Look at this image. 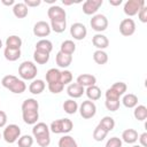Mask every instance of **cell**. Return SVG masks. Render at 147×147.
Segmentation results:
<instances>
[{"instance_id": "6da1fadb", "label": "cell", "mask_w": 147, "mask_h": 147, "mask_svg": "<svg viewBox=\"0 0 147 147\" xmlns=\"http://www.w3.org/2000/svg\"><path fill=\"white\" fill-rule=\"evenodd\" d=\"M49 126L44 122H38L32 127V136L40 147H47L51 144Z\"/></svg>"}, {"instance_id": "7a4b0ae2", "label": "cell", "mask_w": 147, "mask_h": 147, "mask_svg": "<svg viewBox=\"0 0 147 147\" xmlns=\"http://www.w3.org/2000/svg\"><path fill=\"white\" fill-rule=\"evenodd\" d=\"M38 74L37 65L31 61H24L18 67V76L22 80H33Z\"/></svg>"}, {"instance_id": "3957f363", "label": "cell", "mask_w": 147, "mask_h": 147, "mask_svg": "<svg viewBox=\"0 0 147 147\" xmlns=\"http://www.w3.org/2000/svg\"><path fill=\"white\" fill-rule=\"evenodd\" d=\"M74 129V123L69 118H60L55 119L49 125V131L55 133V134H61V133H69Z\"/></svg>"}, {"instance_id": "277c9868", "label": "cell", "mask_w": 147, "mask_h": 147, "mask_svg": "<svg viewBox=\"0 0 147 147\" xmlns=\"http://www.w3.org/2000/svg\"><path fill=\"white\" fill-rule=\"evenodd\" d=\"M21 137V127L16 124H9L6 125L2 132V138L8 144H14Z\"/></svg>"}, {"instance_id": "5b68a950", "label": "cell", "mask_w": 147, "mask_h": 147, "mask_svg": "<svg viewBox=\"0 0 147 147\" xmlns=\"http://www.w3.org/2000/svg\"><path fill=\"white\" fill-rule=\"evenodd\" d=\"M146 5L145 0H127L125 3H124V7H123V11L126 16L129 17H132L134 15L138 14V11Z\"/></svg>"}, {"instance_id": "8992f818", "label": "cell", "mask_w": 147, "mask_h": 147, "mask_svg": "<svg viewBox=\"0 0 147 147\" xmlns=\"http://www.w3.org/2000/svg\"><path fill=\"white\" fill-rule=\"evenodd\" d=\"M78 111H79L80 116L84 119H90V118H92V117L95 116V114H96V106H95V103L93 101L85 100L79 106Z\"/></svg>"}, {"instance_id": "52a82bcc", "label": "cell", "mask_w": 147, "mask_h": 147, "mask_svg": "<svg viewBox=\"0 0 147 147\" xmlns=\"http://www.w3.org/2000/svg\"><path fill=\"white\" fill-rule=\"evenodd\" d=\"M90 25L94 31H96L98 33H101L108 28V18L103 14H95L92 16L90 21Z\"/></svg>"}, {"instance_id": "ba28073f", "label": "cell", "mask_w": 147, "mask_h": 147, "mask_svg": "<svg viewBox=\"0 0 147 147\" xmlns=\"http://www.w3.org/2000/svg\"><path fill=\"white\" fill-rule=\"evenodd\" d=\"M47 16L51 20V22H57V21H65L67 20L65 10L57 5H52L47 9Z\"/></svg>"}, {"instance_id": "9c48e42d", "label": "cell", "mask_w": 147, "mask_h": 147, "mask_svg": "<svg viewBox=\"0 0 147 147\" xmlns=\"http://www.w3.org/2000/svg\"><path fill=\"white\" fill-rule=\"evenodd\" d=\"M119 32L124 37H130L136 32V22L132 18H124L119 23Z\"/></svg>"}, {"instance_id": "30bf717a", "label": "cell", "mask_w": 147, "mask_h": 147, "mask_svg": "<svg viewBox=\"0 0 147 147\" xmlns=\"http://www.w3.org/2000/svg\"><path fill=\"white\" fill-rule=\"evenodd\" d=\"M70 34L75 40H83L87 34V29L83 23L76 22L70 26Z\"/></svg>"}, {"instance_id": "8fae6325", "label": "cell", "mask_w": 147, "mask_h": 147, "mask_svg": "<svg viewBox=\"0 0 147 147\" xmlns=\"http://www.w3.org/2000/svg\"><path fill=\"white\" fill-rule=\"evenodd\" d=\"M32 31H33V34L36 37H39V38L44 39V37L49 36L52 30H51V25L46 21H39L33 25V30Z\"/></svg>"}, {"instance_id": "7c38bea8", "label": "cell", "mask_w": 147, "mask_h": 147, "mask_svg": "<svg viewBox=\"0 0 147 147\" xmlns=\"http://www.w3.org/2000/svg\"><path fill=\"white\" fill-rule=\"evenodd\" d=\"M102 3V0H86L83 3V13L85 15H95Z\"/></svg>"}, {"instance_id": "4fadbf2b", "label": "cell", "mask_w": 147, "mask_h": 147, "mask_svg": "<svg viewBox=\"0 0 147 147\" xmlns=\"http://www.w3.org/2000/svg\"><path fill=\"white\" fill-rule=\"evenodd\" d=\"M84 93H85V88L77 83H70L67 87V94L74 100L80 98Z\"/></svg>"}, {"instance_id": "5bb4252c", "label": "cell", "mask_w": 147, "mask_h": 147, "mask_svg": "<svg viewBox=\"0 0 147 147\" xmlns=\"http://www.w3.org/2000/svg\"><path fill=\"white\" fill-rule=\"evenodd\" d=\"M76 83L79 84L80 86H83V87L85 88V87L95 85V83H96V77L93 76V75H91V74H82V75H79V76L77 77Z\"/></svg>"}, {"instance_id": "9a60e30c", "label": "cell", "mask_w": 147, "mask_h": 147, "mask_svg": "<svg viewBox=\"0 0 147 147\" xmlns=\"http://www.w3.org/2000/svg\"><path fill=\"white\" fill-rule=\"evenodd\" d=\"M92 44H93V46L96 47L98 49L103 51V49H106V48L109 46V40H108V38H107L105 34H102V33H96V34H94L93 38H92Z\"/></svg>"}, {"instance_id": "2e32d148", "label": "cell", "mask_w": 147, "mask_h": 147, "mask_svg": "<svg viewBox=\"0 0 147 147\" xmlns=\"http://www.w3.org/2000/svg\"><path fill=\"white\" fill-rule=\"evenodd\" d=\"M22 118L25 124L34 125L36 123H38L39 111L38 110H24V111H22Z\"/></svg>"}, {"instance_id": "e0dca14e", "label": "cell", "mask_w": 147, "mask_h": 147, "mask_svg": "<svg viewBox=\"0 0 147 147\" xmlns=\"http://www.w3.org/2000/svg\"><path fill=\"white\" fill-rule=\"evenodd\" d=\"M55 62H56L57 67L67 69L72 62V55H67V54H63L61 52H57L56 56H55Z\"/></svg>"}, {"instance_id": "ac0fdd59", "label": "cell", "mask_w": 147, "mask_h": 147, "mask_svg": "<svg viewBox=\"0 0 147 147\" xmlns=\"http://www.w3.org/2000/svg\"><path fill=\"white\" fill-rule=\"evenodd\" d=\"M13 14L17 18H25L29 14V8L24 2H15L13 6Z\"/></svg>"}, {"instance_id": "d6986e66", "label": "cell", "mask_w": 147, "mask_h": 147, "mask_svg": "<svg viewBox=\"0 0 147 147\" xmlns=\"http://www.w3.org/2000/svg\"><path fill=\"white\" fill-rule=\"evenodd\" d=\"M45 87H46V84L42 79H33L29 85V92L31 94L38 95V94L44 92Z\"/></svg>"}, {"instance_id": "ffe728a7", "label": "cell", "mask_w": 147, "mask_h": 147, "mask_svg": "<svg viewBox=\"0 0 147 147\" xmlns=\"http://www.w3.org/2000/svg\"><path fill=\"white\" fill-rule=\"evenodd\" d=\"M138 132L134 129H126L122 132V140L126 144H134L138 140Z\"/></svg>"}, {"instance_id": "44dd1931", "label": "cell", "mask_w": 147, "mask_h": 147, "mask_svg": "<svg viewBox=\"0 0 147 147\" xmlns=\"http://www.w3.org/2000/svg\"><path fill=\"white\" fill-rule=\"evenodd\" d=\"M46 82L47 84L61 82V71L57 68H51L46 72Z\"/></svg>"}, {"instance_id": "7402d4cb", "label": "cell", "mask_w": 147, "mask_h": 147, "mask_svg": "<svg viewBox=\"0 0 147 147\" xmlns=\"http://www.w3.org/2000/svg\"><path fill=\"white\" fill-rule=\"evenodd\" d=\"M85 94H86V96L88 98V100H91V101H96V100H99L100 98H101V90H100V87L99 86H96V85H93V86H88V87H86V90H85Z\"/></svg>"}, {"instance_id": "603a6c76", "label": "cell", "mask_w": 147, "mask_h": 147, "mask_svg": "<svg viewBox=\"0 0 147 147\" xmlns=\"http://www.w3.org/2000/svg\"><path fill=\"white\" fill-rule=\"evenodd\" d=\"M36 51L51 54V52L53 51V44L48 39H40L39 41L36 42Z\"/></svg>"}, {"instance_id": "cb8c5ba5", "label": "cell", "mask_w": 147, "mask_h": 147, "mask_svg": "<svg viewBox=\"0 0 147 147\" xmlns=\"http://www.w3.org/2000/svg\"><path fill=\"white\" fill-rule=\"evenodd\" d=\"M8 90H9L11 93H14V94H22V93L26 90V84L24 83V80L16 78V79L14 80V83L9 86Z\"/></svg>"}, {"instance_id": "d4e9b609", "label": "cell", "mask_w": 147, "mask_h": 147, "mask_svg": "<svg viewBox=\"0 0 147 147\" xmlns=\"http://www.w3.org/2000/svg\"><path fill=\"white\" fill-rule=\"evenodd\" d=\"M22 46V39L21 37L16 34H11L6 39V47L11 49H21Z\"/></svg>"}, {"instance_id": "484cf974", "label": "cell", "mask_w": 147, "mask_h": 147, "mask_svg": "<svg viewBox=\"0 0 147 147\" xmlns=\"http://www.w3.org/2000/svg\"><path fill=\"white\" fill-rule=\"evenodd\" d=\"M76 51V44L72 41V40H64L61 42V46H60V52L63 53V54H67V55H72Z\"/></svg>"}, {"instance_id": "4316f807", "label": "cell", "mask_w": 147, "mask_h": 147, "mask_svg": "<svg viewBox=\"0 0 147 147\" xmlns=\"http://www.w3.org/2000/svg\"><path fill=\"white\" fill-rule=\"evenodd\" d=\"M122 103L126 108H134L138 105V96L136 94H133V93L124 94L123 99H122Z\"/></svg>"}, {"instance_id": "83f0119b", "label": "cell", "mask_w": 147, "mask_h": 147, "mask_svg": "<svg viewBox=\"0 0 147 147\" xmlns=\"http://www.w3.org/2000/svg\"><path fill=\"white\" fill-rule=\"evenodd\" d=\"M63 110L68 114V115H74V114H76L77 111H78V108H79V106H78V103L74 100V99H68V100H65L64 102H63Z\"/></svg>"}, {"instance_id": "f1b7e54d", "label": "cell", "mask_w": 147, "mask_h": 147, "mask_svg": "<svg viewBox=\"0 0 147 147\" xmlns=\"http://www.w3.org/2000/svg\"><path fill=\"white\" fill-rule=\"evenodd\" d=\"M21 49H11V48H5L3 51V56L7 61L9 62H15L21 57Z\"/></svg>"}, {"instance_id": "f546056e", "label": "cell", "mask_w": 147, "mask_h": 147, "mask_svg": "<svg viewBox=\"0 0 147 147\" xmlns=\"http://www.w3.org/2000/svg\"><path fill=\"white\" fill-rule=\"evenodd\" d=\"M57 146L59 147H78L77 141L74 139V137H71L69 134H64L63 137H61L59 139Z\"/></svg>"}, {"instance_id": "4dcf8cb0", "label": "cell", "mask_w": 147, "mask_h": 147, "mask_svg": "<svg viewBox=\"0 0 147 147\" xmlns=\"http://www.w3.org/2000/svg\"><path fill=\"white\" fill-rule=\"evenodd\" d=\"M133 116L136 119L142 122L147 118V107L144 105H137L133 110Z\"/></svg>"}, {"instance_id": "1f68e13d", "label": "cell", "mask_w": 147, "mask_h": 147, "mask_svg": "<svg viewBox=\"0 0 147 147\" xmlns=\"http://www.w3.org/2000/svg\"><path fill=\"white\" fill-rule=\"evenodd\" d=\"M21 109H22V111H24V110H38L39 109V103L36 99L29 98V99H25L22 102Z\"/></svg>"}, {"instance_id": "d6a6232c", "label": "cell", "mask_w": 147, "mask_h": 147, "mask_svg": "<svg viewBox=\"0 0 147 147\" xmlns=\"http://www.w3.org/2000/svg\"><path fill=\"white\" fill-rule=\"evenodd\" d=\"M93 60L96 64H100V65H103L108 62V54L105 52V51H100V49H96L94 53H93Z\"/></svg>"}, {"instance_id": "836d02e7", "label": "cell", "mask_w": 147, "mask_h": 147, "mask_svg": "<svg viewBox=\"0 0 147 147\" xmlns=\"http://www.w3.org/2000/svg\"><path fill=\"white\" fill-rule=\"evenodd\" d=\"M107 134H108V131L106 129H103L100 124H98L95 126V129L93 130V139L95 141H102V140H105V138L107 137Z\"/></svg>"}, {"instance_id": "e575fe53", "label": "cell", "mask_w": 147, "mask_h": 147, "mask_svg": "<svg viewBox=\"0 0 147 147\" xmlns=\"http://www.w3.org/2000/svg\"><path fill=\"white\" fill-rule=\"evenodd\" d=\"M33 60L38 64H46L49 61V54L34 49V52H33Z\"/></svg>"}, {"instance_id": "d590c367", "label": "cell", "mask_w": 147, "mask_h": 147, "mask_svg": "<svg viewBox=\"0 0 147 147\" xmlns=\"http://www.w3.org/2000/svg\"><path fill=\"white\" fill-rule=\"evenodd\" d=\"M99 124H100L103 129H106L108 132H110V131H113L114 127H115V119H114L113 117H110V116H105V117L101 118V121L99 122Z\"/></svg>"}, {"instance_id": "8d00e7d4", "label": "cell", "mask_w": 147, "mask_h": 147, "mask_svg": "<svg viewBox=\"0 0 147 147\" xmlns=\"http://www.w3.org/2000/svg\"><path fill=\"white\" fill-rule=\"evenodd\" d=\"M18 147H32L33 145V137L30 134H24L21 136L17 140Z\"/></svg>"}, {"instance_id": "74e56055", "label": "cell", "mask_w": 147, "mask_h": 147, "mask_svg": "<svg viewBox=\"0 0 147 147\" xmlns=\"http://www.w3.org/2000/svg\"><path fill=\"white\" fill-rule=\"evenodd\" d=\"M51 30L56 33H62L67 29V20L65 21H57V22H51Z\"/></svg>"}, {"instance_id": "f35d334b", "label": "cell", "mask_w": 147, "mask_h": 147, "mask_svg": "<svg viewBox=\"0 0 147 147\" xmlns=\"http://www.w3.org/2000/svg\"><path fill=\"white\" fill-rule=\"evenodd\" d=\"M110 88L114 90L119 96H122V95L125 94V92H126V90H127V86H126V84H125L124 82H116V83H114V84L110 86Z\"/></svg>"}, {"instance_id": "ab89813d", "label": "cell", "mask_w": 147, "mask_h": 147, "mask_svg": "<svg viewBox=\"0 0 147 147\" xmlns=\"http://www.w3.org/2000/svg\"><path fill=\"white\" fill-rule=\"evenodd\" d=\"M72 78L74 77H72V74H71L70 70L64 69V70L61 71V83L63 85H69L72 82Z\"/></svg>"}, {"instance_id": "60d3db41", "label": "cell", "mask_w": 147, "mask_h": 147, "mask_svg": "<svg viewBox=\"0 0 147 147\" xmlns=\"http://www.w3.org/2000/svg\"><path fill=\"white\" fill-rule=\"evenodd\" d=\"M47 86H48L49 92L53 93V94H59V93H61V92L63 91V88H64V85H63L61 82L52 83V84H47Z\"/></svg>"}, {"instance_id": "b9f144b4", "label": "cell", "mask_w": 147, "mask_h": 147, "mask_svg": "<svg viewBox=\"0 0 147 147\" xmlns=\"http://www.w3.org/2000/svg\"><path fill=\"white\" fill-rule=\"evenodd\" d=\"M105 106H106L107 110H109V111H116V110L119 109L121 101L119 100H106L105 101Z\"/></svg>"}, {"instance_id": "7bdbcfd3", "label": "cell", "mask_w": 147, "mask_h": 147, "mask_svg": "<svg viewBox=\"0 0 147 147\" xmlns=\"http://www.w3.org/2000/svg\"><path fill=\"white\" fill-rule=\"evenodd\" d=\"M17 77L16 76H14V75H7V76H5L2 79H1V85L5 87V88H9V86L14 83V80L16 79Z\"/></svg>"}, {"instance_id": "ee69618b", "label": "cell", "mask_w": 147, "mask_h": 147, "mask_svg": "<svg viewBox=\"0 0 147 147\" xmlns=\"http://www.w3.org/2000/svg\"><path fill=\"white\" fill-rule=\"evenodd\" d=\"M106 147H122V139L118 137H111L107 140Z\"/></svg>"}, {"instance_id": "f6af8a7d", "label": "cell", "mask_w": 147, "mask_h": 147, "mask_svg": "<svg viewBox=\"0 0 147 147\" xmlns=\"http://www.w3.org/2000/svg\"><path fill=\"white\" fill-rule=\"evenodd\" d=\"M105 96H106V100H119V95L114 90H111L110 87L106 91Z\"/></svg>"}, {"instance_id": "bcb514c9", "label": "cell", "mask_w": 147, "mask_h": 147, "mask_svg": "<svg viewBox=\"0 0 147 147\" xmlns=\"http://www.w3.org/2000/svg\"><path fill=\"white\" fill-rule=\"evenodd\" d=\"M138 18L141 23H147V7H146V5L138 11Z\"/></svg>"}, {"instance_id": "7dc6e473", "label": "cell", "mask_w": 147, "mask_h": 147, "mask_svg": "<svg viewBox=\"0 0 147 147\" xmlns=\"http://www.w3.org/2000/svg\"><path fill=\"white\" fill-rule=\"evenodd\" d=\"M24 3H25V6L28 8H30V7H38V6H40L41 1L40 0H24Z\"/></svg>"}, {"instance_id": "c3c4849f", "label": "cell", "mask_w": 147, "mask_h": 147, "mask_svg": "<svg viewBox=\"0 0 147 147\" xmlns=\"http://www.w3.org/2000/svg\"><path fill=\"white\" fill-rule=\"evenodd\" d=\"M138 140H139L141 147H147V132L141 133V134L138 137Z\"/></svg>"}, {"instance_id": "681fc988", "label": "cell", "mask_w": 147, "mask_h": 147, "mask_svg": "<svg viewBox=\"0 0 147 147\" xmlns=\"http://www.w3.org/2000/svg\"><path fill=\"white\" fill-rule=\"evenodd\" d=\"M7 124V114L3 110H0V129L5 127Z\"/></svg>"}, {"instance_id": "f907efd6", "label": "cell", "mask_w": 147, "mask_h": 147, "mask_svg": "<svg viewBox=\"0 0 147 147\" xmlns=\"http://www.w3.org/2000/svg\"><path fill=\"white\" fill-rule=\"evenodd\" d=\"M122 0H109V3L111 5V6H119V5H122Z\"/></svg>"}, {"instance_id": "816d5d0a", "label": "cell", "mask_w": 147, "mask_h": 147, "mask_svg": "<svg viewBox=\"0 0 147 147\" xmlns=\"http://www.w3.org/2000/svg\"><path fill=\"white\" fill-rule=\"evenodd\" d=\"M1 2H2V5H5V6H14V5H15V1H14V0H9V1L2 0Z\"/></svg>"}, {"instance_id": "f5cc1de1", "label": "cell", "mask_w": 147, "mask_h": 147, "mask_svg": "<svg viewBox=\"0 0 147 147\" xmlns=\"http://www.w3.org/2000/svg\"><path fill=\"white\" fill-rule=\"evenodd\" d=\"M62 2H63V5H67V6H70V5L74 3V1H64V0H63Z\"/></svg>"}, {"instance_id": "db71d44e", "label": "cell", "mask_w": 147, "mask_h": 147, "mask_svg": "<svg viewBox=\"0 0 147 147\" xmlns=\"http://www.w3.org/2000/svg\"><path fill=\"white\" fill-rule=\"evenodd\" d=\"M1 48H2V40L0 39V49H1Z\"/></svg>"}, {"instance_id": "11a10c76", "label": "cell", "mask_w": 147, "mask_h": 147, "mask_svg": "<svg viewBox=\"0 0 147 147\" xmlns=\"http://www.w3.org/2000/svg\"><path fill=\"white\" fill-rule=\"evenodd\" d=\"M132 147H141V146H140V145H133Z\"/></svg>"}, {"instance_id": "9f6ffc18", "label": "cell", "mask_w": 147, "mask_h": 147, "mask_svg": "<svg viewBox=\"0 0 147 147\" xmlns=\"http://www.w3.org/2000/svg\"><path fill=\"white\" fill-rule=\"evenodd\" d=\"M1 138H2V133H0V139H1Z\"/></svg>"}]
</instances>
